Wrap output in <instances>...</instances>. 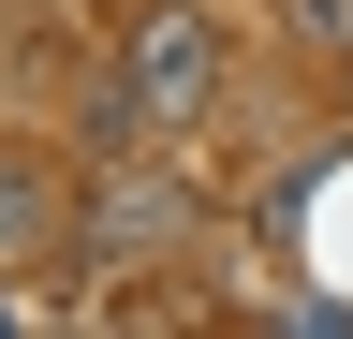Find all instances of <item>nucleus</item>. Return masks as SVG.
<instances>
[{"label": "nucleus", "instance_id": "1", "mask_svg": "<svg viewBox=\"0 0 353 339\" xmlns=\"http://www.w3.org/2000/svg\"><path fill=\"white\" fill-rule=\"evenodd\" d=\"M206 104H221V30L206 15H148L132 74H118V118H206Z\"/></svg>", "mask_w": 353, "mask_h": 339}, {"label": "nucleus", "instance_id": "2", "mask_svg": "<svg viewBox=\"0 0 353 339\" xmlns=\"http://www.w3.org/2000/svg\"><path fill=\"white\" fill-rule=\"evenodd\" d=\"M176 222H192V206H176V192H148V177H132V192H103V236H132V251H176Z\"/></svg>", "mask_w": 353, "mask_h": 339}, {"label": "nucleus", "instance_id": "3", "mask_svg": "<svg viewBox=\"0 0 353 339\" xmlns=\"http://www.w3.org/2000/svg\"><path fill=\"white\" fill-rule=\"evenodd\" d=\"M30 236H44V177H30V162H15V148H0V266H15V251H30Z\"/></svg>", "mask_w": 353, "mask_h": 339}, {"label": "nucleus", "instance_id": "4", "mask_svg": "<svg viewBox=\"0 0 353 339\" xmlns=\"http://www.w3.org/2000/svg\"><path fill=\"white\" fill-rule=\"evenodd\" d=\"M280 30H294L309 59H353V0H280Z\"/></svg>", "mask_w": 353, "mask_h": 339}]
</instances>
